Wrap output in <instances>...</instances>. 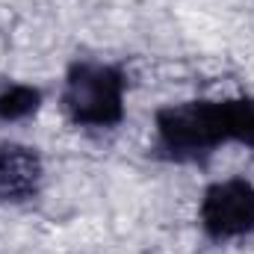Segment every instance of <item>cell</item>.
<instances>
[{
  "mask_svg": "<svg viewBox=\"0 0 254 254\" xmlns=\"http://www.w3.org/2000/svg\"><path fill=\"white\" fill-rule=\"evenodd\" d=\"M42 104V92L24 83H12L0 92V122H21Z\"/></svg>",
  "mask_w": 254,
  "mask_h": 254,
  "instance_id": "cell-5",
  "label": "cell"
},
{
  "mask_svg": "<svg viewBox=\"0 0 254 254\" xmlns=\"http://www.w3.org/2000/svg\"><path fill=\"white\" fill-rule=\"evenodd\" d=\"M201 228L213 240H240L254 231V187L249 181H222L204 192Z\"/></svg>",
  "mask_w": 254,
  "mask_h": 254,
  "instance_id": "cell-3",
  "label": "cell"
},
{
  "mask_svg": "<svg viewBox=\"0 0 254 254\" xmlns=\"http://www.w3.org/2000/svg\"><path fill=\"white\" fill-rule=\"evenodd\" d=\"M225 142H237L234 101H190L157 113V145L169 160H204Z\"/></svg>",
  "mask_w": 254,
  "mask_h": 254,
  "instance_id": "cell-1",
  "label": "cell"
},
{
  "mask_svg": "<svg viewBox=\"0 0 254 254\" xmlns=\"http://www.w3.org/2000/svg\"><path fill=\"white\" fill-rule=\"evenodd\" d=\"M45 169L33 148L24 145H3L0 148V201L18 204L30 201L42 187Z\"/></svg>",
  "mask_w": 254,
  "mask_h": 254,
  "instance_id": "cell-4",
  "label": "cell"
},
{
  "mask_svg": "<svg viewBox=\"0 0 254 254\" xmlns=\"http://www.w3.org/2000/svg\"><path fill=\"white\" fill-rule=\"evenodd\" d=\"M65 116L80 127H116L125 119V77L101 63H74L63 89Z\"/></svg>",
  "mask_w": 254,
  "mask_h": 254,
  "instance_id": "cell-2",
  "label": "cell"
}]
</instances>
